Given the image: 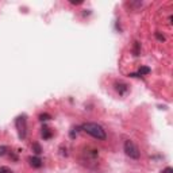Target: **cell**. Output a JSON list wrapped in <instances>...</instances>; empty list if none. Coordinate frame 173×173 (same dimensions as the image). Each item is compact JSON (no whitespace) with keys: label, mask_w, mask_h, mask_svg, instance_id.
<instances>
[{"label":"cell","mask_w":173,"mask_h":173,"mask_svg":"<svg viewBox=\"0 0 173 173\" xmlns=\"http://www.w3.org/2000/svg\"><path fill=\"white\" fill-rule=\"evenodd\" d=\"M81 128H83L86 134H89L91 137L96 138V139H100V141H104V139L107 138L106 130H104L100 125H97V123L86 122V123H84V125L81 126Z\"/></svg>","instance_id":"obj_1"},{"label":"cell","mask_w":173,"mask_h":173,"mask_svg":"<svg viewBox=\"0 0 173 173\" xmlns=\"http://www.w3.org/2000/svg\"><path fill=\"white\" fill-rule=\"evenodd\" d=\"M123 149H125L126 156L130 157V158H133V160H138V158L141 157V151H139L138 146L133 141H130V139H127V141L125 142Z\"/></svg>","instance_id":"obj_2"},{"label":"cell","mask_w":173,"mask_h":173,"mask_svg":"<svg viewBox=\"0 0 173 173\" xmlns=\"http://www.w3.org/2000/svg\"><path fill=\"white\" fill-rule=\"evenodd\" d=\"M16 128H18V133H19V138L20 139H25L27 137V116L23 114V115L18 116L15 120Z\"/></svg>","instance_id":"obj_3"},{"label":"cell","mask_w":173,"mask_h":173,"mask_svg":"<svg viewBox=\"0 0 173 173\" xmlns=\"http://www.w3.org/2000/svg\"><path fill=\"white\" fill-rule=\"evenodd\" d=\"M115 89H116V92H118L120 96H125L126 93L128 92V85L125 83V81H116L115 83Z\"/></svg>","instance_id":"obj_4"},{"label":"cell","mask_w":173,"mask_h":173,"mask_svg":"<svg viewBox=\"0 0 173 173\" xmlns=\"http://www.w3.org/2000/svg\"><path fill=\"white\" fill-rule=\"evenodd\" d=\"M29 162H30V165H31L32 168H37V169L42 167V160L38 157V156H32V157H30Z\"/></svg>","instance_id":"obj_5"},{"label":"cell","mask_w":173,"mask_h":173,"mask_svg":"<svg viewBox=\"0 0 173 173\" xmlns=\"http://www.w3.org/2000/svg\"><path fill=\"white\" fill-rule=\"evenodd\" d=\"M41 135L43 139H49V138H51V131L49 127H42V131H41Z\"/></svg>","instance_id":"obj_6"},{"label":"cell","mask_w":173,"mask_h":173,"mask_svg":"<svg viewBox=\"0 0 173 173\" xmlns=\"http://www.w3.org/2000/svg\"><path fill=\"white\" fill-rule=\"evenodd\" d=\"M150 72H151V69L149 66H141L138 69V74H139V76H148Z\"/></svg>","instance_id":"obj_7"},{"label":"cell","mask_w":173,"mask_h":173,"mask_svg":"<svg viewBox=\"0 0 173 173\" xmlns=\"http://www.w3.org/2000/svg\"><path fill=\"white\" fill-rule=\"evenodd\" d=\"M133 53H134L135 57L141 54V43H139V42H134V46H133Z\"/></svg>","instance_id":"obj_8"},{"label":"cell","mask_w":173,"mask_h":173,"mask_svg":"<svg viewBox=\"0 0 173 173\" xmlns=\"http://www.w3.org/2000/svg\"><path fill=\"white\" fill-rule=\"evenodd\" d=\"M31 149H32V151L35 153V156H39V154H42V148H41V145L39 143H32V146H31Z\"/></svg>","instance_id":"obj_9"},{"label":"cell","mask_w":173,"mask_h":173,"mask_svg":"<svg viewBox=\"0 0 173 173\" xmlns=\"http://www.w3.org/2000/svg\"><path fill=\"white\" fill-rule=\"evenodd\" d=\"M51 116L49 115V114H41L39 115V120H42V122H46V120H50Z\"/></svg>","instance_id":"obj_10"},{"label":"cell","mask_w":173,"mask_h":173,"mask_svg":"<svg viewBox=\"0 0 173 173\" xmlns=\"http://www.w3.org/2000/svg\"><path fill=\"white\" fill-rule=\"evenodd\" d=\"M7 151H8V146H6V145H1V146H0V156H6Z\"/></svg>","instance_id":"obj_11"},{"label":"cell","mask_w":173,"mask_h":173,"mask_svg":"<svg viewBox=\"0 0 173 173\" xmlns=\"http://www.w3.org/2000/svg\"><path fill=\"white\" fill-rule=\"evenodd\" d=\"M0 173H12V170L8 169V168H6V167H1L0 168Z\"/></svg>","instance_id":"obj_12"},{"label":"cell","mask_w":173,"mask_h":173,"mask_svg":"<svg viewBox=\"0 0 173 173\" xmlns=\"http://www.w3.org/2000/svg\"><path fill=\"white\" fill-rule=\"evenodd\" d=\"M154 35H156V38H157L158 41H161V42H164V41H165V37H164V35H161L160 32H156Z\"/></svg>","instance_id":"obj_13"},{"label":"cell","mask_w":173,"mask_h":173,"mask_svg":"<svg viewBox=\"0 0 173 173\" xmlns=\"http://www.w3.org/2000/svg\"><path fill=\"white\" fill-rule=\"evenodd\" d=\"M161 173H173V169H172L170 167H167V168H165V169H164Z\"/></svg>","instance_id":"obj_14"},{"label":"cell","mask_w":173,"mask_h":173,"mask_svg":"<svg viewBox=\"0 0 173 173\" xmlns=\"http://www.w3.org/2000/svg\"><path fill=\"white\" fill-rule=\"evenodd\" d=\"M71 3H72V4H80L81 1H74V0H71Z\"/></svg>","instance_id":"obj_15"}]
</instances>
